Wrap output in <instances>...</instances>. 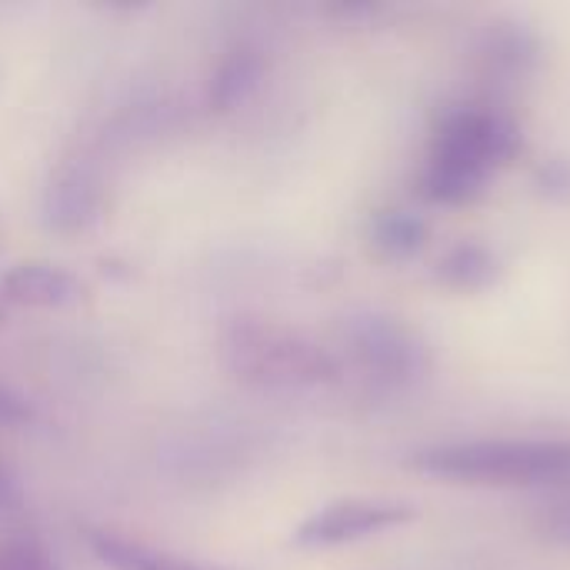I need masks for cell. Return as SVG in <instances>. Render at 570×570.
Here are the masks:
<instances>
[{
    "instance_id": "cell-15",
    "label": "cell",
    "mask_w": 570,
    "mask_h": 570,
    "mask_svg": "<svg viewBox=\"0 0 570 570\" xmlns=\"http://www.w3.org/2000/svg\"><path fill=\"white\" fill-rule=\"evenodd\" d=\"M534 184H538V190L544 194V197H551V200H570V160L564 157H551V160H544L541 167H538V174H534Z\"/></svg>"
},
{
    "instance_id": "cell-6",
    "label": "cell",
    "mask_w": 570,
    "mask_h": 570,
    "mask_svg": "<svg viewBox=\"0 0 570 570\" xmlns=\"http://www.w3.org/2000/svg\"><path fill=\"white\" fill-rule=\"evenodd\" d=\"M0 297L33 311H67L87 301V284L50 261H20L0 277Z\"/></svg>"
},
{
    "instance_id": "cell-1",
    "label": "cell",
    "mask_w": 570,
    "mask_h": 570,
    "mask_svg": "<svg viewBox=\"0 0 570 570\" xmlns=\"http://www.w3.org/2000/svg\"><path fill=\"white\" fill-rule=\"evenodd\" d=\"M217 354L234 381L264 391H311L341 377V361L334 351L297 327L261 317L227 324Z\"/></svg>"
},
{
    "instance_id": "cell-10",
    "label": "cell",
    "mask_w": 570,
    "mask_h": 570,
    "mask_svg": "<svg viewBox=\"0 0 570 570\" xmlns=\"http://www.w3.org/2000/svg\"><path fill=\"white\" fill-rule=\"evenodd\" d=\"M428 240H431V224L424 214L411 207H381L367 220V244L381 261L404 264L417 257L428 247Z\"/></svg>"
},
{
    "instance_id": "cell-13",
    "label": "cell",
    "mask_w": 570,
    "mask_h": 570,
    "mask_svg": "<svg viewBox=\"0 0 570 570\" xmlns=\"http://www.w3.org/2000/svg\"><path fill=\"white\" fill-rule=\"evenodd\" d=\"M484 53H488L494 63L508 67V70H528V67L538 60L541 43H538V37H534L528 27H518V23H494Z\"/></svg>"
},
{
    "instance_id": "cell-3",
    "label": "cell",
    "mask_w": 570,
    "mask_h": 570,
    "mask_svg": "<svg viewBox=\"0 0 570 570\" xmlns=\"http://www.w3.org/2000/svg\"><path fill=\"white\" fill-rule=\"evenodd\" d=\"M347 354L384 384H411L434 367L431 344L407 321L384 311H357L341 321Z\"/></svg>"
},
{
    "instance_id": "cell-8",
    "label": "cell",
    "mask_w": 570,
    "mask_h": 570,
    "mask_svg": "<svg viewBox=\"0 0 570 570\" xmlns=\"http://www.w3.org/2000/svg\"><path fill=\"white\" fill-rule=\"evenodd\" d=\"M87 548L90 554L107 570H240L234 564H217V561H197L184 558L114 531H87Z\"/></svg>"
},
{
    "instance_id": "cell-16",
    "label": "cell",
    "mask_w": 570,
    "mask_h": 570,
    "mask_svg": "<svg viewBox=\"0 0 570 570\" xmlns=\"http://www.w3.org/2000/svg\"><path fill=\"white\" fill-rule=\"evenodd\" d=\"M30 417H33L30 401H27L20 391L0 384V428H20V424H27Z\"/></svg>"
},
{
    "instance_id": "cell-9",
    "label": "cell",
    "mask_w": 570,
    "mask_h": 570,
    "mask_svg": "<svg viewBox=\"0 0 570 570\" xmlns=\"http://www.w3.org/2000/svg\"><path fill=\"white\" fill-rule=\"evenodd\" d=\"M264 70H267V60H264L261 47L244 43V40L234 43L230 50L220 53V60L207 80V107L217 114H227V110L247 104L257 94Z\"/></svg>"
},
{
    "instance_id": "cell-5",
    "label": "cell",
    "mask_w": 570,
    "mask_h": 570,
    "mask_svg": "<svg viewBox=\"0 0 570 570\" xmlns=\"http://www.w3.org/2000/svg\"><path fill=\"white\" fill-rule=\"evenodd\" d=\"M417 518V508L401 498H341L314 514H307L294 534L291 544L297 551H327L344 548L354 541H367L377 534H387L394 528H404Z\"/></svg>"
},
{
    "instance_id": "cell-4",
    "label": "cell",
    "mask_w": 570,
    "mask_h": 570,
    "mask_svg": "<svg viewBox=\"0 0 570 570\" xmlns=\"http://www.w3.org/2000/svg\"><path fill=\"white\" fill-rule=\"evenodd\" d=\"M524 150V134L514 117L488 107H458L444 114L431 137V160L461 164L481 174H494L518 160Z\"/></svg>"
},
{
    "instance_id": "cell-19",
    "label": "cell",
    "mask_w": 570,
    "mask_h": 570,
    "mask_svg": "<svg viewBox=\"0 0 570 570\" xmlns=\"http://www.w3.org/2000/svg\"><path fill=\"white\" fill-rule=\"evenodd\" d=\"M7 321V307H3V301H0V324Z\"/></svg>"
},
{
    "instance_id": "cell-18",
    "label": "cell",
    "mask_w": 570,
    "mask_h": 570,
    "mask_svg": "<svg viewBox=\"0 0 570 570\" xmlns=\"http://www.w3.org/2000/svg\"><path fill=\"white\" fill-rule=\"evenodd\" d=\"M23 501V491H20V478L17 471L0 458V511H10Z\"/></svg>"
},
{
    "instance_id": "cell-7",
    "label": "cell",
    "mask_w": 570,
    "mask_h": 570,
    "mask_svg": "<svg viewBox=\"0 0 570 570\" xmlns=\"http://www.w3.org/2000/svg\"><path fill=\"white\" fill-rule=\"evenodd\" d=\"M104 210V184L87 164H63L43 190V217L60 234L87 230Z\"/></svg>"
},
{
    "instance_id": "cell-2",
    "label": "cell",
    "mask_w": 570,
    "mask_h": 570,
    "mask_svg": "<svg viewBox=\"0 0 570 570\" xmlns=\"http://www.w3.org/2000/svg\"><path fill=\"white\" fill-rule=\"evenodd\" d=\"M407 468L451 484L544 488L570 481V441H464L414 451Z\"/></svg>"
},
{
    "instance_id": "cell-14",
    "label": "cell",
    "mask_w": 570,
    "mask_h": 570,
    "mask_svg": "<svg viewBox=\"0 0 570 570\" xmlns=\"http://www.w3.org/2000/svg\"><path fill=\"white\" fill-rule=\"evenodd\" d=\"M0 570H57V564L37 538L20 534L0 548Z\"/></svg>"
},
{
    "instance_id": "cell-11",
    "label": "cell",
    "mask_w": 570,
    "mask_h": 570,
    "mask_svg": "<svg viewBox=\"0 0 570 570\" xmlns=\"http://www.w3.org/2000/svg\"><path fill=\"white\" fill-rule=\"evenodd\" d=\"M501 257L481 240H458L434 264V281L458 294H484L501 281Z\"/></svg>"
},
{
    "instance_id": "cell-17",
    "label": "cell",
    "mask_w": 570,
    "mask_h": 570,
    "mask_svg": "<svg viewBox=\"0 0 570 570\" xmlns=\"http://www.w3.org/2000/svg\"><path fill=\"white\" fill-rule=\"evenodd\" d=\"M541 534H544L548 541H554V544L570 548V504H561V508H554V511L544 514Z\"/></svg>"
},
{
    "instance_id": "cell-12",
    "label": "cell",
    "mask_w": 570,
    "mask_h": 570,
    "mask_svg": "<svg viewBox=\"0 0 570 570\" xmlns=\"http://www.w3.org/2000/svg\"><path fill=\"white\" fill-rule=\"evenodd\" d=\"M491 174L461 167V164H448V160H431L424 164V170L417 174V194L428 204L438 207H468L478 204L488 194Z\"/></svg>"
}]
</instances>
